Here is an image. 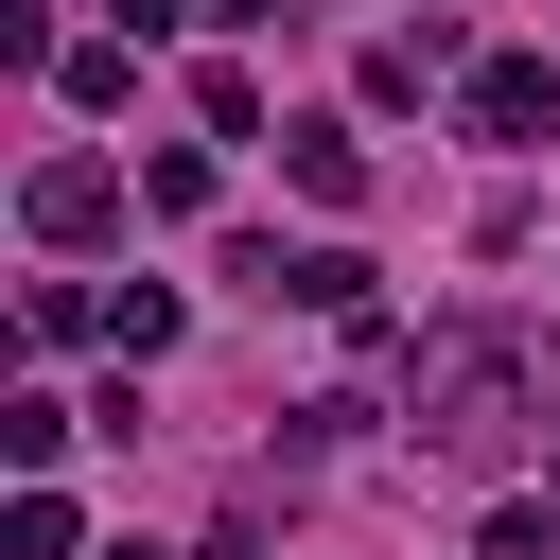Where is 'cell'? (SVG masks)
<instances>
[{
  "label": "cell",
  "instance_id": "3957f363",
  "mask_svg": "<svg viewBox=\"0 0 560 560\" xmlns=\"http://www.w3.org/2000/svg\"><path fill=\"white\" fill-rule=\"evenodd\" d=\"M18 210H35V245H105V228H122V175H105V158H35Z\"/></svg>",
  "mask_w": 560,
  "mask_h": 560
},
{
  "label": "cell",
  "instance_id": "52a82bcc",
  "mask_svg": "<svg viewBox=\"0 0 560 560\" xmlns=\"http://www.w3.org/2000/svg\"><path fill=\"white\" fill-rule=\"evenodd\" d=\"M140 210H158V228H192V210H210V158H192V140H175V158H140Z\"/></svg>",
  "mask_w": 560,
  "mask_h": 560
},
{
  "label": "cell",
  "instance_id": "8fae6325",
  "mask_svg": "<svg viewBox=\"0 0 560 560\" xmlns=\"http://www.w3.org/2000/svg\"><path fill=\"white\" fill-rule=\"evenodd\" d=\"M542 472H560V420H542Z\"/></svg>",
  "mask_w": 560,
  "mask_h": 560
},
{
  "label": "cell",
  "instance_id": "8992f818",
  "mask_svg": "<svg viewBox=\"0 0 560 560\" xmlns=\"http://www.w3.org/2000/svg\"><path fill=\"white\" fill-rule=\"evenodd\" d=\"M52 88H70V105H122V88H140V35H88V52H52Z\"/></svg>",
  "mask_w": 560,
  "mask_h": 560
},
{
  "label": "cell",
  "instance_id": "30bf717a",
  "mask_svg": "<svg viewBox=\"0 0 560 560\" xmlns=\"http://www.w3.org/2000/svg\"><path fill=\"white\" fill-rule=\"evenodd\" d=\"M192 18H228V35H262V18H280V0H192Z\"/></svg>",
  "mask_w": 560,
  "mask_h": 560
},
{
  "label": "cell",
  "instance_id": "ba28073f",
  "mask_svg": "<svg viewBox=\"0 0 560 560\" xmlns=\"http://www.w3.org/2000/svg\"><path fill=\"white\" fill-rule=\"evenodd\" d=\"M0 542H18V560H70V490H18V508H0Z\"/></svg>",
  "mask_w": 560,
  "mask_h": 560
},
{
  "label": "cell",
  "instance_id": "277c9868",
  "mask_svg": "<svg viewBox=\"0 0 560 560\" xmlns=\"http://www.w3.org/2000/svg\"><path fill=\"white\" fill-rule=\"evenodd\" d=\"M280 175H298L315 210H368V140H350V122H280Z\"/></svg>",
  "mask_w": 560,
  "mask_h": 560
},
{
  "label": "cell",
  "instance_id": "7a4b0ae2",
  "mask_svg": "<svg viewBox=\"0 0 560 560\" xmlns=\"http://www.w3.org/2000/svg\"><path fill=\"white\" fill-rule=\"evenodd\" d=\"M455 105H472V140H508V158H525V140H560V70H542V52H472V88H455Z\"/></svg>",
  "mask_w": 560,
  "mask_h": 560
},
{
  "label": "cell",
  "instance_id": "6da1fadb",
  "mask_svg": "<svg viewBox=\"0 0 560 560\" xmlns=\"http://www.w3.org/2000/svg\"><path fill=\"white\" fill-rule=\"evenodd\" d=\"M402 420H420V455H508V438L560 420V350L525 315H455V332L402 350Z\"/></svg>",
  "mask_w": 560,
  "mask_h": 560
},
{
  "label": "cell",
  "instance_id": "5b68a950",
  "mask_svg": "<svg viewBox=\"0 0 560 560\" xmlns=\"http://www.w3.org/2000/svg\"><path fill=\"white\" fill-rule=\"evenodd\" d=\"M70 438H88V420H70V402H52V385H18V402H0V455H18V472H52V455H70Z\"/></svg>",
  "mask_w": 560,
  "mask_h": 560
},
{
  "label": "cell",
  "instance_id": "9c48e42d",
  "mask_svg": "<svg viewBox=\"0 0 560 560\" xmlns=\"http://www.w3.org/2000/svg\"><path fill=\"white\" fill-rule=\"evenodd\" d=\"M175 18H192V0H105V35H140V52H158Z\"/></svg>",
  "mask_w": 560,
  "mask_h": 560
}]
</instances>
